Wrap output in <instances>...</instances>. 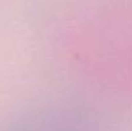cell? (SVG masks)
Returning <instances> with one entry per match:
<instances>
[{"instance_id":"cell-1","label":"cell","mask_w":132,"mask_h":131,"mask_svg":"<svg viewBox=\"0 0 132 131\" xmlns=\"http://www.w3.org/2000/svg\"><path fill=\"white\" fill-rule=\"evenodd\" d=\"M72 124H67L63 120H56L54 117H41L28 121L14 131H77Z\"/></svg>"}]
</instances>
